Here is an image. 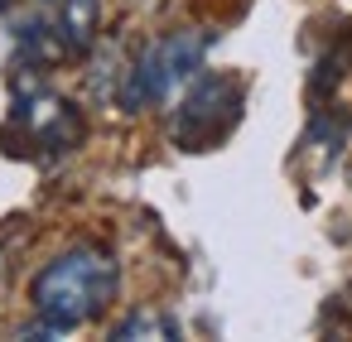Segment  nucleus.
<instances>
[{"label": "nucleus", "instance_id": "obj_4", "mask_svg": "<svg viewBox=\"0 0 352 342\" xmlns=\"http://www.w3.org/2000/svg\"><path fill=\"white\" fill-rule=\"evenodd\" d=\"M97 30V0H63V39L73 49H87Z\"/></svg>", "mask_w": 352, "mask_h": 342}, {"label": "nucleus", "instance_id": "obj_3", "mask_svg": "<svg viewBox=\"0 0 352 342\" xmlns=\"http://www.w3.org/2000/svg\"><path fill=\"white\" fill-rule=\"evenodd\" d=\"M232 97H241V87L227 82V78H203L188 92V102L179 111V126H174V135L184 140V150H208L217 135H227V126L236 121V111H212V106L232 102Z\"/></svg>", "mask_w": 352, "mask_h": 342}, {"label": "nucleus", "instance_id": "obj_2", "mask_svg": "<svg viewBox=\"0 0 352 342\" xmlns=\"http://www.w3.org/2000/svg\"><path fill=\"white\" fill-rule=\"evenodd\" d=\"M203 44H208V39H198V34H174V39H160L155 49H145V54H140V63L131 68L126 106H131V111H140L145 102L169 97V92H174L193 68H198Z\"/></svg>", "mask_w": 352, "mask_h": 342}, {"label": "nucleus", "instance_id": "obj_5", "mask_svg": "<svg viewBox=\"0 0 352 342\" xmlns=\"http://www.w3.org/2000/svg\"><path fill=\"white\" fill-rule=\"evenodd\" d=\"M135 332H160V337H174V323H169V318H160V313H150V308H140V313H131V318L116 328V337H135Z\"/></svg>", "mask_w": 352, "mask_h": 342}, {"label": "nucleus", "instance_id": "obj_1", "mask_svg": "<svg viewBox=\"0 0 352 342\" xmlns=\"http://www.w3.org/2000/svg\"><path fill=\"white\" fill-rule=\"evenodd\" d=\"M111 294H116V260L107 251H68L34 280V308L54 332L97 318Z\"/></svg>", "mask_w": 352, "mask_h": 342}]
</instances>
